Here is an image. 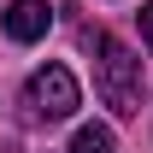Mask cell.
<instances>
[{
	"label": "cell",
	"mask_w": 153,
	"mask_h": 153,
	"mask_svg": "<svg viewBox=\"0 0 153 153\" xmlns=\"http://www.w3.org/2000/svg\"><path fill=\"white\" fill-rule=\"evenodd\" d=\"M94 88H100V100H106L118 118L141 112V59L118 36H106V30L94 36Z\"/></svg>",
	"instance_id": "cell-1"
},
{
	"label": "cell",
	"mask_w": 153,
	"mask_h": 153,
	"mask_svg": "<svg viewBox=\"0 0 153 153\" xmlns=\"http://www.w3.org/2000/svg\"><path fill=\"white\" fill-rule=\"evenodd\" d=\"M24 106L30 118H47V124H65V118L82 106V88H76V76L65 65H41L30 76V88H24Z\"/></svg>",
	"instance_id": "cell-2"
},
{
	"label": "cell",
	"mask_w": 153,
	"mask_h": 153,
	"mask_svg": "<svg viewBox=\"0 0 153 153\" xmlns=\"http://www.w3.org/2000/svg\"><path fill=\"white\" fill-rule=\"evenodd\" d=\"M71 153H112V130L106 124H82L71 135Z\"/></svg>",
	"instance_id": "cell-4"
},
{
	"label": "cell",
	"mask_w": 153,
	"mask_h": 153,
	"mask_svg": "<svg viewBox=\"0 0 153 153\" xmlns=\"http://www.w3.org/2000/svg\"><path fill=\"white\" fill-rule=\"evenodd\" d=\"M0 24H6V36H12V41H41V36H47V24H53V12H47V0H12Z\"/></svg>",
	"instance_id": "cell-3"
},
{
	"label": "cell",
	"mask_w": 153,
	"mask_h": 153,
	"mask_svg": "<svg viewBox=\"0 0 153 153\" xmlns=\"http://www.w3.org/2000/svg\"><path fill=\"white\" fill-rule=\"evenodd\" d=\"M141 36H147V47H153V0L141 6Z\"/></svg>",
	"instance_id": "cell-5"
}]
</instances>
